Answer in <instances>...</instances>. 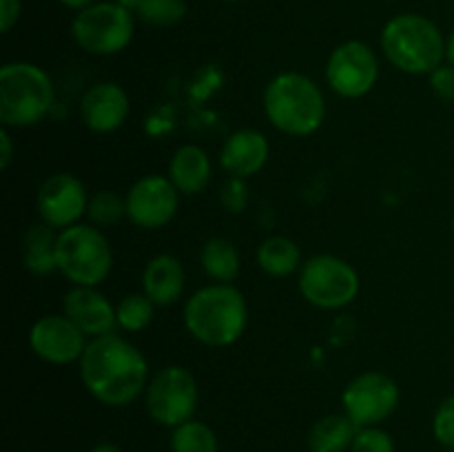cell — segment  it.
Instances as JSON below:
<instances>
[{
	"label": "cell",
	"mask_w": 454,
	"mask_h": 452,
	"mask_svg": "<svg viewBox=\"0 0 454 452\" xmlns=\"http://www.w3.org/2000/svg\"><path fill=\"white\" fill-rule=\"evenodd\" d=\"M78 370L87 393L111 408L131 406L145 394L151 379L142 350L118 332L89 339Z\"/></svg>",
	"instance_id": "1"
},
{
	"label": "cell",
	"mask_w": 454,
	"mask_h": 452,
	"mask_svg": "<svg viewBox=\"0 0 454 452\" xmlns=\"http://www.w3.org/2000/svg\"><path fill=\"white\" fill-rule=\"evenodd\" d=\"M182 319L195 341L208 348H229L247 332V297L233 284H207L186 300Z\"/></svg>",
	"instance_id": "2"
},
{
	"label": "cell",
	"mask_w": 454,
	"mask_h": 452,
	"mask_svg": "<svg viewBox=\"0 0 454 452\" xmlns=\"http://www.w3.org/2000/svg\"><path fill=\"white\" fill-rule=\"evenodd\" d=\"M264 113L284 136L309 137L326 120V97L310 75L282 71L266 84Z\"/></svg>",
	"instance_id": "3"
},
{
	"label": "cell",
	"mask_w": 454,
	"mask_h": 452,
	"mask_svg": "<svg viewBox=\"0 0 454 452\" xmlns=\"http://www.w3.org/2000/svg\"><path fill=\"white\" fill-rule=\"evenodd\" d=\"M386 60L408 75H430L446 60V38L430 18L399 13L390 18L380 35Z\"/></svg>",
	"instance_id": "4"
},
{
	"label": "cell",
	"mask_w": 454,
	"mask_h": 452,
	"mask_svg": "<svg viewBox=\"0 0 454 452\" xmlns=\"http://www.w3.org/2000/svg\"><path fill=\"white\" fill-rule=\"evenodd\" d=\"M56 100L51 75L43 66L13 60L0 69V122L4 129H29L43 122Z\"/></svg>",
	"instance_id": "5"
},
{
	"label": "cell",
	"mask_w": 454,
	"mask_h": 452,
	"mask_svg": "<svg viewBox=\"0 0 454 452\" xmlns=\"http://www.w3.org/2000/svg\"><path fill=\"white\" fill-rule=\"evenodd\" d=\"M58 273L71 286L98 288L114 270V248L105 230L89 222H78L65 230H58L56 244Z\"/></svg>",
	"instance_id": "6"
},
{
	"label": "cell",
	"mask_w": 454,
	"mask_h": 452,
	"mask_svg": "<svg viewBox=\"0 0 454 452\" xmlns=\"http://www.w3.org/2000/svg\"><path fill=\"white\" fill-rule=\"evenodd\" d=\"M297 286L301 297L315 308L337 310L357 300L362 279L357 269L344 257L319 253L301 264Z\"/></svg>",
	"instance_id": "7"
},
{
	"label": "cell",
	"mask_w": 454,
	"mask_h": 452,
	"mask_svg": "<svg viewBox=\"0 0 454 452\" xmlns=\"http://www.w3.org/2000/svg\"><path fill=\"white\" fill-rule=\"evenodd\" d=\"M71 35L82 51L91 56H115L131 44L136 35V13L122 4L100 3L75 13Z\"/></svg>",
	"instance_id": "8"
},
{
	"label": "cell",
	"mask_w": 454,
	"mask_h": 452,
	"mask_svg": "<svg viewBox=\"0 0 454 452\" xmlns=\"http://www.w3.org/2000/svg\"><path fill=\"white\" fill-rule=\"evenodd\" d=\"M198 401V379L184 366H164L151 377L145 390V403L151 419L167 428H177L184 421L193 419Z\"/></svg>",
	"instance_id": "9"
},
{
	"label": "cell",
	"mask_w": 454,
	"mask_h": 452,
	"mask_svg": "<svg viewBox=\"0 0 454 452\" xmlns=\"http://www.w3.org/2000/svg\"><path fill=\"white\" fill-rule=\"evenodd\" d=\"M326 84L346 100L368 96L380 80V58L364 40H346L337 44L326 60Z\"/></svg>",
	"instance_id": "10"
},
{
	"label": "cell",
	"mask_w": 454,
	"mask_h": 452,
	"mask_svg": "<svg viewBox=\"0 0 454 452\" xmlns=\"http://www.w3.org/2000/svg\"><path fill=\"white\" fill-rule=\"evenodd\" d=\"M397 381L381 370H368L353 377L341 393V406L357 428L380 425L399 406Z\"/></svg>",
	"instance_id": "11"
},
{
	"label": "cell",
	"mask_w": 454,
	"mask_h": 452,
	"mask_svg": "<svg viewBox=\"0 0 454 452\" xmlns=\"http://www.w3.org/2000/svg\"><path fill=\"white\" fill-rule=\"evenodd\" d=\"M127 220L145 230H158L171 224L180 208V191L173 186L168 175H142L124 195Z\"/></svg>",
	"instance_id": "12"
},
{
	"label": "cell",
	"mask_w": 454,
	"mask_h": 452,
	"mask_svg": "<svg viewBox=\"0 0 454 452\" xmlns=\"http://www.w3.org/2000/svg\"><path fill=\"white\" fill-rule=\"evenodd\" d=\"M87 186L74 173H53L40 184L35 193V208L40 222L56 230H65L78 224L87 215Z\"/></svg>",
	"instance_id": "13"
},
{
	"label": "cell",
	"mask_w": 454,
	"mask_h": 452,
	"mask_svg": "<svg viewBox=\"0 0 454 452\" xmlns=\"http://www.w3.org/2000/svg\"><path fill=\"white\" fill-rule=\"evenodd\" d=\"M87 344L89 337L65 313L43 315L29 328L31 353L51 366L78 363Z\"/></svg>",
	"instance_id": "14"
},
{
	"label": "cell",
	"mask_w": 454,
	"mask_h": 452,
	"mask_svg": "<svg viewBox=\"0 0 454 452\" xmlns=\"http://www.w3.org/2000/svg\"><path fill=\"white\" fill-rule=\"evenodd\" d=\"M131 100L118 82L102 80L91 84L80 97V118L93 133H114L127 122Z\"/></svg>",
	"instance_id": "15"
},
{
	"label": "cell",
	"mask_w": 454,
	"mask_h": 452,
	"mask_svg": "<svg viewBox=\"0 0 454 452\" xmlns=\"http://www.w3.org/2000/svg\"><path fill=\"white\" fill-rule=\"evenodd\" d=\"M62 313L89 337L111 335L118 331V319H115V306L109 297L93 286H74L65 292L62 300Z\"/></svg>",
	"instance_id": "16"
},
{
	"label": "cell",
	"mask_w": 454,
	"mask_h": 452,
	"mask_svg": "<svg viewBox=\"0 0 454 452\" xmlns=\"http://www.w3.org/2000/svg\"><path fill=\"white\" fill-rule=\"evenodd\" d=\"M269 155L270 144L264 133L257 129H238L222 144L220 167L229 173V177L248 180L266 167Z\"/></svg>",
	"instance_id": "17"
},
{
	"label": "cell",
	"mask_w": 454,
	"mask_h": 452,
	"mask_svg": "<svg viewBox=\"0 0 454 452\" xmlns=\"http://www.w3.org/2000/svg\"><path fill=\"white\" fill-rule=\"evenodd\" d=\"M186 270L171 253H158L142 270V291L158 306H171L184 295Z\"/></svg>",
	"instance_id": "18"
},
{
	"label": "cell",
	"mask_w": 454,
	"mask_h": 452,
	"mask_svg": "<svg viewBox=\"0 0 454 452\" xmlns=\"http://www.w3.org/2000/svg\"><path fill=\"white\" fill-rule=\"evenodd\" d=\"M168 180L180 195H198L207 191L213 177L211 155L198 144H182L168 160Z\"/></svg>",
	"instance_id": "19"
},
{
	"label": "cell",
	"mask_w": 454,
	"mask_h": 452,
	"mask_svg": "<svg viewBox=\"0 0 454 452\" xmlns=\"http://www.w3.org/2000/svg\"><path fill=\"white\" fill-rule=\"evenodd\" d=\"M56 244H58V230L51 229L44 222L31 224L27 233L22 235V264L29 273L51 275L58 270V257H56Z\"/></svg>",
	"instance_id": "20"
},
{
	"label": "cell",
	"mask_w": 454,
	"mask_h": 452,
	"mask_svg": "<svg viewBox=\"0 0 454 452\" xmlns=\"http://www.w3.org/2000/svg\"><path fill=\"white\" fill-rule=\"evenodd\" d=\"M257 266L262 269V273H266L269 277L284 279L291 277L293 273H300L301 269V251L291 238H284V235H273V238H266L264 242L257 246L255 253Z\"/></svg>",
	"instance_id": "21"
},
{
	"label": "cell",
	"mask_w": 454,
	"mask_h": 452,
	"mask_svg": "<svg viewBox=\"0 0 454 452\" xmlns=\"http://www.w3.org/2000/svg\"><path fill=\"white\" fill-rule=\"evenodd\" d=\"M200 264L208 279L217 284H233L242 269L238 246L226 238H211L200 251Z\"/></svg>",
	"instance_id": "22"
},
{
	"label": "cell",
	"mask_w": 454,
	"mask_h": 452,
	"mask_svg": "<svg viewBox=\"0 0 454 452\" xmlns=\"http://www.w3.org/2000/svg\"><path fill=\"white\" fill-rule=\"evenodd\" d=\"M357 425L350 421L346 412L341 415H326L315 421L309 433L310 452H344L350 450L353 439L357 434Z\"/></svg>",
	"instance_id": "23"
},
{
	"label": "cell",
	"mask_w": 454,
	"mask_h": 452,
	"mask_svg": "<svg viewBox=\"0 0 454 452\" xmlns=\"http://www.w3.org/2000/svg\"><path fill=\"white\" fill-rule=\"evenodd\" d=\"M155 304L145 291L129 292L115 304V319H118V331L122 332H142L151 326L155 317Z\"/></svg>",
	"instance_id": "24"
},
{
	"label": "cell",
	"mask_w": 454,
	"mask_h": 452,
	"mask_svg": "<svg viewBox=\"0 0 454 452\" xmlns=\"http://www.w3.org/2000/svg\"><path fill=\"white\" fill-rule=\"evenodd\" d=\"M171 452H217V434L204 421L189 419L173 428Z\"/></svg>",
	"instance_id": "25"
},
{
	"label": "cell",
	"mask_w": 454,
	"mask_h": 452,
	"mask_svg": "<svg viewBox=\"0 0 454 452\" xmlns=\"http://www.w3.org/2000/svg\"><path fill=\"white\" fill-rule=\"evenodd\" d=\"M89 224L98 229H109V226L120 224L127 217V199L115 191H96L89 198L87 207Z\"/></svg>",
	"instance_id": "26"
},
{
	"label": "cell",
	"mask_w": 454,
	"mask_h": 452,
	"mask_svg": "<svg viewBox=\"0 0 454 452\" xmlns=\"http://www.w3.org/2000/svg\"><path fill=\"white\" fill-rule=\"evenodd\" d=\"M186 12H189L186 0H145L142 7L136 12V16L145 25L167 29V27L180 25L184 20Z\"/></svg>",
	"instance_id": "27"
},
{
	"label": "cell",
	"mask_w": 454,
	"mask_h": 452,
	"mask_svg": "<svg viewBox=\"0 0 454 452\" xmlns=\"http://www.w3.org/2000/svg\"><path fill=\"white\" fill-rule=\"evenodd\" d=\"M350 452H395V441L386 430L368 425L357 430Z\"/></svg>",
	"instance_id": "28"
},
{
	"label": "cell",
	"mask_w": 454,
	"mask_h": 452,
	"mask_svg": "<svg viewBox=\"0 0 454 452\" xmlns=\"http://www.w3.org/2000/svg\"><path fill=\"white\" fill-rule=\"evenodd\" d=\"M433 433L442 446L454 450V394L439 403L433 417Z\"/></svg>",
	"instance_id": "29"
},
{
	"label": "cell",
	"mask_w": 454,
	"mask_h": 452,
	"mask_svg": "<svg viewBox=\"0 0 454 452\" xmlns=\"http://www.w3.org/2000/svg\"><path fill=\"white\" fill-rule=\"evenodd\" d=\"M430 87H433L434 96L442 97L446 102H454V66L442 65L430 74Z\"/></svg>",
	"instance_id": "30"
},
{
	"label": "cell",
	"mask_w": 454,
	"mask_h": 452,
	"mask_svg": "<svg viewBox=\"0 0 454 452\" xmlns=\"http://www.w3.org/2000/svg\"><path fill=\"white\" fill-rule=\"evenodd\" d=\"M247 191H244V180L239 177H229V182L222 189V204H224L226 211L239 213L247 207Z\"/></svg>",
	"instance_id": "31"
},
{
	"label": "cell",
	"mask_w": 454,
	"mask_h": 452,
	"mask_svg": "<svg viewBox=\"0 0 454 452\" xmlns=\"http://www.w3.org/2000/svg\"><path fill=\"white\" fill-rule=\"evenodd\" d=\"M22 13L20 0H0V31L9 34L18 25Z\"/></svg>",
	"instance_id": "32"
},
{
	"label": "cell",
	"mask_w": 454,
	"mask_h": 452,
	"mask_svg": "<svg viewBox=\"0 0 454 452\" xmlns=\"http://www.w3.org/2000/svg\"><path fill=\"white\" fill-rule=\"evenodd\" d=\"M13 158V144L12 136H9V129H0V168H7L12 164Z\"/></svg>",
	"instance_id": "33"
},
{
	"label": "cell",
	"mask_w": 454,
	"mask_h": 452,
	"mask_svg": "<svg viewBox=\"0 0 454 452\" xmlns=\"http://www.w3.org/2000/svg\"><path fill=\"white\" fill-rule=\"evenodd\" d=\"M60 4H65L67 9H74V12H82V9L91 7V4H96L98 0H58Z\"/></svg>",
	"instance_id": "34"
},
{
	"label": "cell",
	"mask_w": 454,
	"mask_h": 452,
	"mask_svg": "<svg viewBox=\"0 0 454 452\" xmlns=\"http://www.w3.org/2000/svg\"><path fill=\"white\" fill-rule=\"evenodd\" d=\"M446 60H448V65L454 66V29H452V34L446 38Z\"/></svg>",
	"instance_id": "35"
},
{
	"label": "cell",
	"mask_w": 454,
	"mask_h": 452,
	"mask_svg": "<svg viewBox=\"0 0 454 452\" xmlns=\"http://www.w3.org/2000/svg\"><path fill=\"white\" fill-rule=\"evenodd\" d=\"M115 3H118V4H122L124 9H129V12H133V13H136L137 9L142 7V3H145V0H115Z\"/></svg>",
	"instance_id": "36"
},
{
	"label": "cell",
	"mask_w": 454,
	"mask_h": 452,
	"mask_svg": "<svg viewBox=\"0 0 454 452\" xmlns=\"http://www.w3.org/2000/svg\"><path fill=\"white\" fill-rule=\"evenodd\" d=\"M91 452H122V450H120V448L115 446V443H109V441H105V443H98V446L93 448Z\"/></svg>",
	"instance_id": "37"
},
{
	"label": "cell",
	"mask_w": 454,
	"mask_h": 452,
	"mask_svg": "<svg viewBox=\"0 0 454 452\" xmlns=\"http://www.w3.org/2000/svg\"><path fill=\"white\" fill-rule=\"evenodd\" d=\"M220 3H239V0H220Z\"/></svg>",
	"instance_id": "38"
},
{
	"label": "cell",
	"mask_w": 454,
	"mask_h": 452,
	"mask_svg": "<svg viewBox=\"0 0 454 452\" xmlns=\"http://www.w3.org/2000/svg\"><path fill=\"white\" fill-rule=\"evenodd\" d=\"M452 229H454V217H452Z\"/></svg>",
	"instance_id": "39"
}]
</instances>
